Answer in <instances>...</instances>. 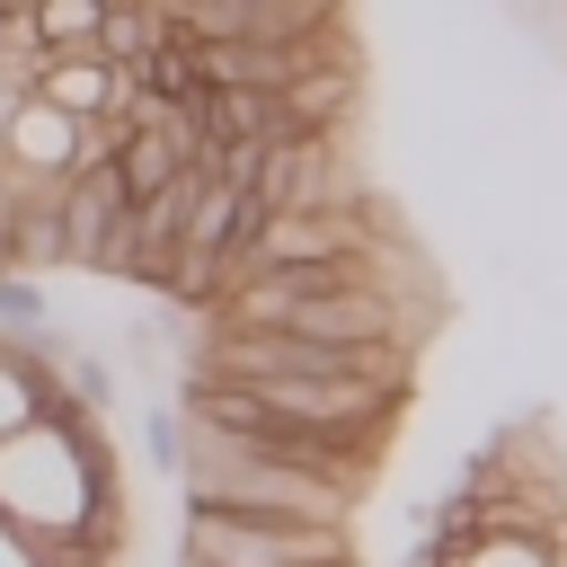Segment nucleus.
Masks as SVG:
<instances>
[{
    "instance_id": "f257e3e1",
    "label": "nucleus",
    "mask_w": 567,
    "mask_h": 567,
    "mask_svg": "<svg viewBox=\"0 0 567 567\" xmlns=\"http://www.w3.org/2000/svg\"><path fill=\"white\" fill-rule=\"evenodd\" d=\"M177 487H186L195 514H239V523H284V532H354V496L346 487L275 470V461H248V452H230L221 434H195V425H186Z\"/></svg>"
},
{
    "instance_id": "f03ea898",
    "label": "nucleus",
    "mask_w": 567,
    "mask_h": 567,
    "mask_svg": "<svg viewBox=\"0 0 567 567\" xmlns=\"http://www.w3.org/2000/svg\"><path fill=\"white\" fill-rule=\"evenodd\" d=\"M177 567H354V532H284V523H239V514L186 505Z\"/></svg>"
},
{
    "instance_id": "7ed1b4c3",
    "label": "nucleus",
    "mask_w": 567,
    "mask_h": 567,
    "mask_svg": "<svg viewBox=\"0 0 567 567\" xmlns=\"http://www.w3.org/2000/svg\"><path fill=\"white\" fill-rule=\"evenodd\" d=\"M248 213L275 221V213H319V204H354V159H346V133H310V142H275L248 159Z\"/></svg>"
},
{
    "instance_id": "20e7f679",
    "label": "nucleus",
    "mask_w": 567,
    "mask_h": 567,
    "mask_svg": "<svg viewBox=\"0 0 567 567\" xmlns=\"http://www.w3.org/2000/svg\"><path fill=\"white\" fill-rule=\"evenodd\" d=\"M53 221H62V257H71V266H97L106 230L124 221V195H115L106 159H89L80 177H62V195H53Z\"/></svg>"
},
{
    "instance_id": "39448f33",
    "label": "nucleus",
    "mask_w": 567,
    "mask_h": 567,
    "mask_svg": "<svg viewBox=\"0 0 567 567\" xmlns=\"http://www.w3.org/2000/svg\"><path fill=\"white\" fill-rule=\"evenodd\" d=\"M151 53H159V9H97L89 62H106V71H142Z\"/></svg>"
},
{
    "instance_id": "423d86ee",
    "label": "nucleus",
    "mask_w": 567,
    "mask_h": 567,
    "mask_svg": "<svg viewBox=\"0 0 567 567\" xmlns=\"http://www.w3.org/2000/svg\"><path fill=\"white\" fill-rule=\"evenodd\" d=\"M89 35H97V0H62V9H35L27 18V44L35 53H89Z\"/></svg>"
},
{
    "instance_id": "0eeeda50",
    "label": "nucleus",
    "mask_w": 567,
    "mask_h": 567,
    "mask_svg": "<svg viewBox=\"0 0 567 567\" xmlns=\"http://www.w3.org/2000/svg\"><path fill=\"white\" fill-rule=\"evenodd\" d=\"M0 328H9V346H35L53 328V310H44V292L27 275H0Z\"/></svg>"
},
{
    "instance_id": "6e6552de",
    "label": "nucleus",
    "mask_w": 567,
    "mask_h": 567,
    "mask_svg": "<svg viewBox=\"0 0 567 567\" xmlns=\"http://www.w3.org/2000/svg\"><path fill=\"white\" fill-rule=\"evenodd\" d=\"M62 399H80L89 416H106V408H115V372H106L97 354H71V390H62Z\"/></svg>"
},
{
    "instance_id": "1a4fd4ad",
    "label": "nucleus",
    "mask_w": 567,
    "mask_h": 567,
    "mask_svg": "<svg viewBox=\"0 0 567 567\" xmlns=\"http://www.w3.org/2000/svg\"><path fill=\"white\" fill-rule=\"evenodd\" d=\"M142 443H151V461L177 478V461H186V425H177V408H151V416H142Z\"/></svg>"
}]
</instances>
